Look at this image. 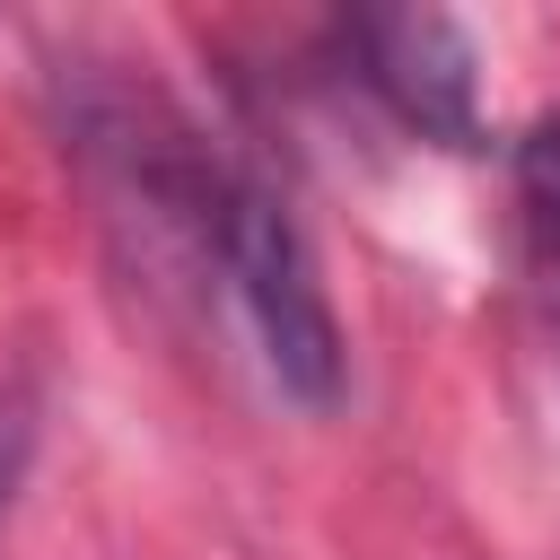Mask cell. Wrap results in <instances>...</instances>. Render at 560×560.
<instances>
[{
	"label": "cell",
	"mask_w": 560,
	"mask_h": 560,
	"mask_svg": "<svg viewBox=\"0 0 560 560\" xmlns=\"http://www.w3.org/2000/svg\"><path fill=\"white\" fill-rule=\"evenodd\" d=\"M201 262L228 280L236 315L254 324V350H262L271 385L289 402H306V411H332V394H341V324H332L315 245L289 219V201H271L254 175H228L219 210H210V236H201Z\"/></svg>",
	"instance_id": "6da1fadb"
},
{
	"label": "cell",
	"mask_w": 560,
	"mask_h": 560,
	"mask_svg": "<svg viewBox=\"0 0 560 560\" xmlns=\"http://www.w3.org/2000/svg\"><path fill=\"white\" fill-rule=\"evenodd\" d=\"M341 44L402 131L438 149H481V52L446 9H359L341 18Z\"/></svg>",
	"instance_id": "7a4b0ae2"
},
{
	"label": "cell",
	"mask_w": 560,
	"mask_h": 560,
	"mask_svg": "<svg viewBox=\"0 0 560 560\" xmlns=\"http://www.w3.org/2000/svg\"><path fill=\"white\" fill-rule=\"evenodd\" d=\"M516 228H525V271L560 315V114L516 140Z\"/></svg>",
	"instance_id": "3957f363"
},
{
	"label": "cell",
	"mask_w": 560,
	"mask_h": 560,
	"mask_svg": "<svg viewBox=\"0 0 560 560\" xmlns=\"http://www.w3.org/2000/svg\"><path fill=\"white\" fill-rule=\"evenodd\" d=\"M18 472H26V411H18V402H0V508H9Z\"/></svg>",
	"instance_id": "277c9868"
}]
</instances>
